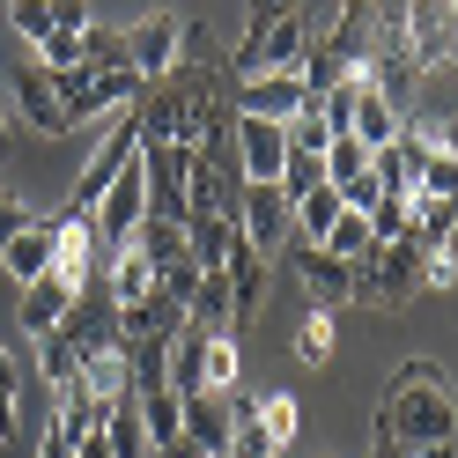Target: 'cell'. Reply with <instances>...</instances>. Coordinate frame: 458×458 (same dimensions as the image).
Returning <instances> with one entry per match:
<instances>
[{
  "label": "cell",
  "mask_w": 458,
  "mask_h": 458,
  "mask_svg": "<svg viewBox=\"0 0 458 458\" xmlns=\"http://www.w3.org/2000/svg\"><path fill=\"white\" fill-rule=\"evenodd\" d=\"M369 437L385 444H407V451H437V444H458V385L444 362H399L392 385H385V407L369 421Z\"/></svg>",
  "instance_id": "1"
},
{
  "label": "cell",
  "mask_w": 458,
  "mask_h": 458,
  "mask_svg": "<svg viewBox=\"0 0 458 458\" xmlns=\"http://www.w3.org/2000/svg\"><path fill=\"white\" fill-rule=\"evenodd\" d=\"M318 38L310 30V15H303V0L281 22H267L259 38H244L237 52H229V81H259V74H296L303 67V45Z\"/></svg>",
  "instance_id": "2"
},
{
  "label": "cell",
  "mask_w": 458,
  "mask_h": 458,
  "mask_svg": "<svg viewBox=\"0 0 458 458\" xmlns=\"http://www.w3.org/2000/svg\"><path fill=\"white\" fill-rule=\"evenodd\" d=\"M414 296H421V244H414V237L377 244V251L355 267V303H369V310H407Z\"/></svg>",
  "instance_id": "3"
},
{
  "label": "cell",
  "mask_w": 458,
  "mask_h": 458,
  "mask_svg": "<svg viewBox=\"0 0 458 458\" xmlns=\"http://www.w3.org/2000/svg\"><path fill=\"white\" fill-rule=\"evenodd\" d=\"M97 274H104V237H97V222L74 215V208H60V215H52V281H60L67 296H89Z\"/></svg>",
  "instance_id": "4"
},
{
  "label": "cell",
  "mask_w": 458,
  "mask_h": 458,
  "mask_svg": "<svg viewBox=\"0 0 458 458\" xmlns=\"http://www.w3.org/2000/svg\"><path fill=\"white\" fill-rule=\"evenodd\" d=\"M451 45H458V8H451V0H407V52H414V74L451 67Z\"/></svg>",
  "instance_id": "5"
},
{
  "label": "cell",
  "mask_w": 458,
  "mask_h": 458,
  "mask_svg": "<svg viewBox=\"0 0 458 458\" xmlns=\"http://www.w3.org/2000/svg\"><path fill=\"white\" fill-rule=\"evenodd\" d=\"M178 52H185V22L178 15H140L133 30H126V67L140 74V81H163L170 67H178Z\"/></svg>",
  "instance_id": "6"
},
{
  "label": "cell",
  "mask_w": 458,
  "mask_h": 458,
  "mask_svg": "<svg viewBox=\"0 0 458 458\" xmlns=\"http://www.w3.org/2000/svg\"><path fill=\"white\" fill-rule=\"evenodd\" d=\"M229 222H237V237L251 251H274V244H289V222L296 215H289V192H281V185H244Z\"/></svg>",
  "instance_id": "7"
},
{
  "label": "cell",
  "mask_w": 458,
  "mask_h": 458,
  "mask_svg": "<svg viewBox=\"0 0 458 458\" xmlns=\"http://www.w3.org/2000/svg\"><path fill=\"white\" fill-rule=\"evenodd\" d=\"M60 333H67V348L89 362V355H111V348H126V333H119V303H111L104 289H89V296H74V310L60 318Z\"/></svg>",
  "instance_id": "8"
},
{
  "label": "cell",
  "mask_w": 458,
  "mask_h": 458,
  "mask_svg": "<svg viewBox=\"0 0 458 458\" xmlns=\"http://www.w3.org/2000/svg\"><path fill=\"white\" fill-rule=\"evenodd\" d=\"M289 259H296V281H303V296L318 303V310L355 303V267H348V259H333L326 244H296V237H289Z\"/></svg>",
  "instance_id": "9"
},
{
  "label": "cell",
  "mask_w": 458,
  "mask_h": 458,
  "mask_svg": "<svg viewBox=\"0 0 458 458\" xmlns=\"http://www.w3.org/2000/svg\"><path fill=\"white\" fill-rule=\"evenodd\" d=\"M140 97H148V81H140V74L119 60V67H97L89 81H81V97L67 104V119H74V126H89V119H119V111L140 104Z\"/></svg>",
  "instance_id": "10"
},
{
  "label": "cell",
  "mask_w": 458,
  "mask_h": 458,
  "mask_svg": "<svg viewBox=\"0 0 458 458\" xmlns=\"http://www.w3.org/2000/svg\"><path fill=\"white\" fill-rule=\"evenodd\" d=\"M104 296L119 303V310H140L156 296V259L140 251L133 237H119V244H104Z\"/></svg>",
  "instance_id": "11"
},
{
  "label": "cell",
  "mask_w": 458,
  "mask_h": 458,
  "mask_svg": "<svg viewBox=\"0 0 458 458\" xmlns=\"http://www.w3.org/2000/svg\"><path fill=\"white\" fill-rule=\"evenodd\" d=\"M303 104H318L303 89V74H259V81H237V119H274L289 126Z\"/></svg>",
  "instance_id": "12"
},
{
  "label": "cell",
  "mask_w": 458,
  "mask_h": 458,
  "mask_svg": "<svg viewBox=\"0 0 458 458\" xmlns=\"http://www.w3.org/2000/svg\"><path fill=\"white\" fill-rule=\"evenodd\" d=\"M15 104H22V119H30L38 133H74V119H67V97H60V81H52V67H38V60H22L15 67Z\"/></svg>",
  "instance_id": "13"
},
{
  "label": "cell",
  "mask_w": 458,
  "mask_h": 458,
  "mask_svg": "<svg viewBox=\"0 0 458 458\" xmlns=\"http://www.w3.org/2000/svg\"><path fill=\"white\" fill-rule=\"evenodd\" d=\"M281 163H289V133L274 119H237V170L244 185H281Z\"/></svg>",
  "instance_id": "14"
},
{
  "label": "cell",
  "mask_w": 458,
  "mask_h": 458,
  "mask_svg": "<svg viewBox=\"0 0 458 458\" xmlns=\"http://www.w3.org/2000/svg\"><path fill=\"white\" fill-rule=\"evenodd\" d=\"M0 274L22 281V289L52 274V215H30V229H15V237L0 244Z\"/></svg>",
  "instance_id": "15"
},
{
  "label": "cell",
  "mask_w": 458,
  "mask_h": 458,
  "mask_svg": "<svg viewBox=\"0 0 458 458\" xmlns=\"http://www.w3.org/2000/svg\"><path fill=\"white\" fill-rule=\"evenodd\" d=\"M326 45L340 52V67H348V74H362L369 60H377V22H369V0H340Z\"/></svg>",
  "instance_id": "16"
},
{
  "label": "cell",
  "mask_w": 458,
  "mask_h": 458,
  "mask_svg": "<svg viewBox=\"0 0 458 458\" xmlns=\"http://www.w3.org/2000/svg\"><path fill=\"white\" fill-rule=\"evenodd\" d=\"M244 377V348L229 333H199V355H192V392H237Z\"/></svg>",
  "instance_id": "17"
},
{
  "label": "cell",
  "mask_w": 458,
  "mask_h": 458,
  "mask_svg": "<svg viewBox=\"0 0 458 458\" xmlns=\"http://www.w3.org/2000/svg\"><path fill=\"white\" fill-rule=\"evenodd\" d=\"M399 126H407V111H392L377 89H369V74H362V89H355V119H348V140H362V148L377 156V148H392V140H399Z\"/></svg>",
  "instance_id": "18"
},
{
  "label": "cell",
  "mask_w": 458,
  "mask_h": 458,
  "mask_svg": "<svg viewBox=\"0 0 458 458\" xmlns=\"http://www.w3.org/2000/svg\"><path fill=\"white\" fill-rule=\"evenodd\" d=\"M185 437L199 451H229V392H185Z\"/></svg>",
  "instance_id": "19"
},
{
  "label": "cell",
  "mask_w": 458,
  "mask_h": 458,
  "mask_svg": "<svg viewBox=\"0 0 458 458\" xmlns=\"http://www.w3.org/2000/svg\"><path fill=\"white\" fill-rule=\"evenodd\" d=\"M67 310H74V296L60 289V281H30V289H22V303H15V326L22 333H60V318H67Z\"/></svg>",
  "instance_id": "20"
},
{
  "label": "cell",
  "mask_w": 458,
  "mask_h": 458,
  "mask_svg": "<svg viewBox=\"0 0 458 458\" xmlns=\"http://www.w3.org/2000/svg\"><path fill=\"white\" fill-rule=\"evenodd\" d=\"M81 385H89L97 407H119V399H133V362H126V348L89 355V362H81Z\"/></svg>",
  "instance_id": "21"
},
{
  "label": "cell",
  "mask_w": 458,
  "mask_h": 458,
  "mask_svg": "<svg viewBox=\"0 0 458 458\" xmlns=\"http://www.w3.org/2000/svg\"><path fill=\"white\" fill-rule=\"evenodd\" d=\"M133 399H140V421H148V444H156V451L185 437V392L156 385V392H133Z\"/></svg>",
  "instance_id": "22"
},
{
  "label": "cell",
  "mask_w": 458,
  "mask_h": 458,
  "mask_svg": "<svg viewBox=\"0 0 458 458\" xmlns=\"http://www.w3.org/2000/svg\"><path fill=\"white\" fill-rule=\"evenodd\" d=\"M104 444L119 451V458H156L148 421H140V399H119V407H104Z\"/></svg>",
  "instance_id": "23"
},
{
  "label": "cell",
  "mask_w": 458,
  "mask_h": 458,
  "mask_svg": "<svg viewBox=\"0 0 458 458\" xmlns=\"http://www.w3.org/2000/svg\"><path fill=\"white\" fill-rule=\"evenodd\" d=\"M229 237H237V222H229V215H199V222H185V251H192V267H199V274H215V267L229 259Z\"/></svg>",
  "instance_id": "24"
},
{
  "label": "cell",
  "mask_w": 458,
  "mask_h": 458,
  "mask_svg": "<svg viewBox=\"0 0 458 458\" xmlns=\"http://www.w3.org/2000/svg\"><path fill=\"white\" fill-rule=\"evenodd\" d=\"M289 348H296L310 369H326V362H333V310L303 303V318H296V333H289Z\"/></svg>",
  "instance_id": "25"
},
{
  "label": "cell",
  "mask_w": 458,
  "mask_h": 458,
  "mask_svg": "<svg viewBox=\"0 0 458 458\" xmlns=\"http://www.w3.org/2000/svg\"><path fill=\"white\" fill-rule=\"evenodd\" d=\"M259 428H267V444L274 451H289L303 437V407H296V392H259Z\"/></svg>",
  "instance_id": "26"
},
{
  "label": "cell",
  "mask_w": 458,
  "mask_h": 458,
  "mask_svg": "<svg viewBox=\"0 0 458 458\" xmlns=\"http://www.w3.org/2000/svg\"><path fill=\"white\" fill-rule=\"evenodd\" d=\"M133 244L156 259V274H163V267H178V259H192V251H185V229H178V222H163V215L133 222Z\"/></svg>",
  "instance_id": "27"
},
{
  "label": "cell",
  "mask_w": 458,
  "mask_h": 458,
  "mask_svg": "<svg viewBox=\"0 0 458 458\" xmlns=\"http://www.w3.org/2000/svg\"><path fill=\"white\" fill-rule=\"evenodd\" d=\"M326 251H333V259H348V267H362L369 259V251H377V237H369V215H340L333 229H326Z\"/></svg>",
  "instance_id": "28"
},
{
  "label": "cell",
  "mask_w": 458,
  "mask_h": 458,
  "mask_svg": "<svg viewBox=\"0 0 458 458\" xmlns=\"http://www.w3.org/2000/svg\"><path fill=\"white\" fill-rule=\"evenodd\" d=\"M38 369H45L52 392H67V385L81 377V355L67 348V333H38Z\"/></svg>",
  "instance_id": "29"
},
{
  "label": "cell",
  "mask_w": 458,
  "mask_h": 458,
  "mask_svg": "<svg viewBox=\"0 0 458 458\" xmlns=\"http://www.w3.org/2000/svg\"><path fill=\"white\" fill-rule=\"evenodd\" d=\"M281 133H289V156H326V148H333V126H326V111H318V104H303Z\"/></svg>",
  "instance_id": "30"
},
{
  "label": "cell",
  "mask_w": 458,
  "mask_h": 458,
  "mask_svg": "<svg viewBox=\"0 0 458 458\" xmlns=\"http://www.w3.org/2000/svg\"><path fill=\"white\" fill-rule=\"evenodd\" d=\"M407 229H414V199L407 192H385L377 208H369V237H377V244H399Z\"/></svg>",
  "instance_id": "31"
},
{
  "label": "cell",
  "mask_w": 458,
  "mask_h": 458,
  "mask_svg": "<svg viewBox=\"0 0 458 458\" xmlns=\"http://www.w3.org/2000/svg\"><path fill=\"white\" fill-rule=\"evenodd\" d=\"M0 22L22 38V45H38V38H52V8L45 0H0Z\"/></svg>",
  "instance_id": "32"
},
{
  "label": "cell",
  "mask_w": 458,
  "mask_h": 458,
  "mask_svg": "<svg viewBox=\"0 0 458 458\" xmlns=\"http://www.w3.org/2000/svg\"><path fill=\"white\" fill-rule=\"evenodd\" d=\"M318 185H326V156H289V163H281V192H289V208H296L303 192H318Z\"/></svg>",
  "instance_id": "33"
},
{
  "label": "cell",
  "mask_w": 458,
  "mask_h": 458,
  "mask_svg": "<svg viewBox=\"0 0 458 458\" xmlns=\"http://www.w3.org/2000/svg\"><path fill=\"white\" fill-rule=\"evenodd\" d=\"M45 8H52V30H60V38H81V30H89V0H45Z\"/></svg>",
  "instance_id": "34"
},
{
  "label": "cell",
  "mask_w": 458,
  "mask_h": 458,
  "mask_svg": "<svg viewBox=\"0 0 458 458\" xmlns=\"http://www.w3.org/2000/svg\"><path fill=\"white\" fill-rule=\"evenodd\" d=\"M421 289H458V251H428L421 259Z\"/></svg>",
  "instance_id": "35"
},
{
  "label": "cell",
  "mask_w": 458,
  "mask_h": 458,
  "mask_svg": "<svg viewBox=\"0 0 458 458\" xmlns=\"http://www.w3.org/2000/svg\"><path fill=\"white\" fill-rule=\"evenodd\" d=\"M15 229H30V208H22V199H15V192H0V244H8V237H15Z\"/></svg>",
  "instance_id": "36"
},
{
  "label": "cell",
  "mask_w": 458,
  "mask_h": 458,
  "mask_svg": "<svg viewBox=\"0 0 458 458\" xmlns=\"http://www.w3.org/2000/svg\"><path fill=\"white\" fill-rule=\"evenodd\" d=\"M437 156L458 170V111H451V119H437Z\"/></svg>",
  "instance_id": "37"
},
{
  "label": "cell",
  "mask_w": 458,
  "mask_h": 458,
  "mask_svg": "<svg viewBox=\"0 0 458 458\" xmlns=\"http://www.w3.org/2000/svg\"><path fill=\"white\" fill-rule=\"evenodd\" d=\"M38 458H74V444L60 437V428H45V444H38Z\"/></svg>",
  "instance_id": "38"
},
{
  "label": "cell",
  "mask_w": 458,
  "mask_h": 458,
  "mask_svg": "<svg viewBox=\"0 0 458 458\" xmlns=\"http://www.w3.org/2000/svg\"><path fill=\"white\" fill-rule=\"evenodd\" d=\"M0 399L15 407V355H8V348H0Z\"/></svg>",
  "instance_id": "39"
},
{
  "label": "cell",
  "mask_w": 458,
  "mask_h": 458,
  "mask_svg": "<svg viewBox=\"0 0 458 458\" xmlns=\"http://www.w3.org/2000/svg\"><path fill=\"white\" fill-rule=\"evenodd\" d=\"M362 458H414V451H407V444H385V437H369V451H362Z\"/></svg>",
  "instance_id": "40"
},
{
  "label": "cell",
  "mask_w": 458,
  "mask_h": 458,
  "mask_svg": "<svg viewBox=\"0 0 458 458\" xmlns=\"http://www.w3.org/2000/svg\"><path fill=\"white\" fill-rule=\"evenodd\" d=\"M156 458H208V451H199V444H192V437H178V444H163V451H156Z\"/></svg>",
  "instance_id": "41"
},
{
  "label": "cell",
  "mask_w": 458,
  "mask_h": 458,
  "mask_svg": "<svg viewBox=\"0 0 458 458\" xmlns=\"http://www.w3.org/2000/svg\"><path fill=\"white\" fill-rule=\"evenodd\" d=\"M74 458H119V451H111V444H104V428H97V437H89V444H81Z\"/></svg>",
  "instance_id": "42"
},
{
  "label": "cell",
  "mask_w": 458,
  "mask_h": 458,
  "mask_svg": "<svg viewBox=\"0 0 458 458\" xmlns=\"http://www.w3.org/2000/svg\"><path fill=\"white\" fill-rule=\"evenodd\" d=\"M414 458H458V444H437V451H414Z\"/></svg>",
  "instance_id": "43"
},
{
  "label": "cell",
  "mask_w": 458,
  "mask_h": 458,
  "mask_svg": "<svg viewBox=\"0 0 458 458\" xmlns=\"http://www.w3.org/2000/svg\"><path fill=\"white\" fill-rule=\"evenodd\" d=\"M0 156H8V119H0Z\"/></svg>",
  "instance_id": "44"
},
{
  "label": "cell",
  "mask_w": 458,
  "mask_h": 458,
  "mask_svg": "<svg viewBox=\"0 0 458 458\" xmlns=\"http://www.w3.org/2000/svg\"><path fill=\"white\" fill-rule=\"evenodd\" d=\"M208 458H222V451H208Z\"/></svg>",
  "instance_id": "45"
},
{
  "label": "cell",
  "mask_w": 458,
  "mask_h": 458,
  "mask_svg": "<svg viewBox=\"0 0 458 458\" xmlns=\"http://www.w3.org/2000/svg\"><path fill=\"white\" fill-rule=\"evenodd\" d=\"M451 8H458V0H451Z\"/></svg>",
  "instance_id": "46"
}]
</instances>
